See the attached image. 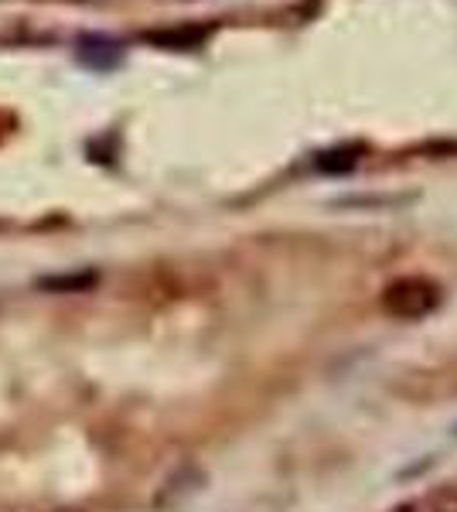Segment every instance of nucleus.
Returning <instances> with one entry per match:
<instances>
[{"label":"nucleus","instance_id":"1","mask_svg":"<svg viewBox=\"0 0 457 512\" xmlns=\"http://www.w3.org/2000/svg\"><path fill=\"white\" fill-rule=\"evenodd\" d=\"M440 308V287L427 277H396L382 291V311L403 321H420Z\"/></svg>","mask_w":457,"mask_h":512},{"label":"nucleus","instance_id":"2","mask_svg":"<svg viewBox=\"0 0 457 512\" xmlns=\"http://www.w3.org/2000/svg\"><path fill=\"white\" fill-rule=\"evenodd\" d=\"M79 62L86 69L110 72L123 62V45L110 35H82L79 38Z\"/></svg>","mask_w":457,"mask_h":512},{"label":"nucleus","instance_id":"3","mask_svg":"<svg viewBox=\"0 0 457 512\" xmlns=\"http://www.w3.org/2000/svg\"><path fill=\"white\" fill-rule=\"evenodd\" d=\"M212 31L202 24H178V28H157L144 31V41L154 48H168V52H188V48H202Z\"/></svg>","mask_w":457,"mask_h":512},{"label":"nucleus","instance_id":"4","mask_svg":"<svg viewBox=\"0 0 457 512\" xmlns=\"http://www.w3.org/2000/svg\"><path fill=\"white\" fill-rule=\"evenodd\" d=\"M365 154L362 144H345V147H331V151L318 154V171H328V175H345L352 171L359 158Z\"/></svg>","mask_w":457,"mask_h":512},{"label":"nucleus","instance_id":"5","mask_svg":"<svg viewBox=\"0 0 457 512\" xmlns=\"http://www.w3.org/2000/svg\"><path fill=\"white\" fill-rule=\"evenodd\" d=\"M430 512H457V489H440L430 499Z\"/></svg>","mask_w":457,"mask_h":512},{"label":"nucleus","instance_id":"6","mask_svg":"<svg viewBox=\"0 0 457 512\" xmlns=\"http://www.w3.org/2000/svg\"><path fill=\"white\" fill-rule=\"evenodd\" d=\"M393 512H420L417 506H400V509H393Z\"/></svg>","mask_w":457,"mask_h":512},{"label":"nucleus","instance_id":"7","mask_svg":"<svg viewBox=\"0 0 457 512\" xmlns=\"http://www.w3.org/2000/svg\"><path fill=\"white\" fill-rule=\"evenodd\" d=\"M454 431H457V427H454Z\"/></svg>","mask_w":457,"mask_h":512}]
</instances>
